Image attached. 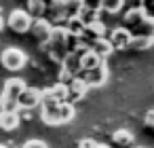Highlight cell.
I'll list each match as a JSON object with an SVG mask.
<instances>
[{"label":"cell","mask_w":154,"mask_h":148,"mask_svg":"<svg viewBox=\"0 0 154 148\" xmlns=\"http://www.w3.org/2000/svg\"><path fill=\"white\" fill-rule=\"evenodd\" d=\"M76 116V110L72 104H55V106H49V108H40V118L47 123V125H66L70 123L72 118Z\"/></svg>","instance_id":"6da1fadb"},{"label":"cell","mask_w":154,"mask_h":148,"mask_svg":"<svg viewBox=\"0 0 154 148\" xmlns=\"http://www.w3.org/2000/svg\"><path fill=\"white\" fill-rule=\"evenodd\" d=\"M23 89H26V83L21 78H9L2 87V93H0V110L17 112V97L21 95Z\"/></svg>","instance_id":"7a4b0ae2"},{"label":"cell","mask_w":154,"mask_h":148,"mask_svg":"<svg viewBox=\"0 0 154 148\" xmlns=\"http://www.w3.org/2000/svg\"><path fill=\"white\" fill-rule=\"evenodd\" d=\"M26 61H28L26 53H23L21 49H17V47L5 49V51H2V57H0V64H2L9 72H19V70L26 66Z\"/></svg>","instance_id":"3957f363"},{"label":"cell","mask_w":154,"mask_h":148,"mask_svg":"<svg viewBox=\"0 0 154 148\" xmlns=\"http://www.w3.org/2000/svg\"><path fill=\"white\" fill-rule=\"evenodd\" d=\"M5 26H9V28H11L13 32H17V34H23V32H30L32 19H30V15H28L23 9H15V11H11V15H9V19H7Z\"/></svg>","instance_id":"277c9868"},{"label":"cell","mask_w":154,"mask_h":148,"mask_svg":"<svg viewBox=\"0 0 154 148\" xmlns=\"http://www.w3.org/2000/svg\"><path fill=\"white\" fill-rule=\"evenodd\" d=\"M78 78H82L87 87H101V85L108 80V66H106V61H101L95 70L80 72V74H78Z\"/></svg>","instance_id":"5b68a950"},{"label":"cell","mask_w":154,"mask_h":148,"mask_svg":"<svg viewBox=\"0 0 154 148\" xmlns=\"http://www.w3.org/2000/svg\"><path fill=\"white\" fill-rule=\"evenodd\" d=\"M51 30H53V24H51L49 19H34L32 26H30L32 36H34L36 43H40L42 47L49 43V38H51Z\"/></svg>","instance_id":"8992f818"},{"label":"cell","mask_w":154,"mask_h":148,"mask_svg":"<svg viewBox=\"0 0 154 148\" xmlns=\"http://www.w3.org/2000/svg\"><path fill=\"white\" fill-rule=\"evenodd\" d=\"M131 38H133V34L129 32V30H125V28H114L112 30V34L108 36V43L112 45V49L116 51H122V49H129V43H131Z\"/></svg>","instance_id":"52a82bcc"},{"label":"cell","mask_w":154,"mask_h":148,"mask_svg":"<svg viewBox=\"0 0 154 148\" xmlns=\"http://www.w3.org/2000/svg\"><path fill=\"white\" fill-rule=\"evenodd\" d=\"M40 104V89H34V87H26L21 91V95L17 97V108H26V110H32Z\"/></svg>","instance_id":"ba28073f"},{"label":"cell","mask_w":154,"mask_h":148,"mask_svg":"<svg viewBox=\"0 0 154 148\" xmlns=\"http://www.w3.org/2000/svg\"><path fill=\"white\" fill-rule=\"evenodd\" d=\"M66 87H68V104L82 99V97L87 95V91H89V87L85 85V80H82V78H78V76H74Z\"/></svg>","instance_id":"9c48e42d"},{"label":"cell","mask_w":154,"mask_h":148,"mask_svg":"<svg viewBox=\"0 0 154 148\" xmlns=\"http://www.w3.org/2000/svg\"><path fill=\"white\" fill-rule=\"evenodd\" d=\"M82 36H85V40L89 43H93V40H101V38H106V24L99 19V21H93V24H87L85 26V30H82Z\"/></svg>","instance_id":"30bf717a"},{"label":"cell","mask_w":154,"mask_h":148,"mask_svg":"<svg viewBox=\"0 0 154 148\" xmlns=\"http://www.w3.org/2000/svg\"><path fill=\"white\" fill-rule=\"evenodd\" d=\"M89 51L95 55V57H99L101 61H106V57H110L112 55V45L108 43V38H101V40H93V43H89Z\"/></svg>","instance_id":"8fae6325"},{"label":"cell","mask_w":154,"mask_h":148,"mask_svg":"<svg viewBox=\"0 0 154 148\" xmlns=\"http://www.w3.org/2000/svg\"><path fill=\"white\" fill-rule=\"evenodd\" d=\"M19 127V112H7L0 110V129L5 131H13Z\"/></svg>","instance_id":"7c38bea8"},{"label":"cell","mask_w":154,"mask_h":148,"mask_svg":"<svg viewBox=\"0 0 154 148\" xmlns=\"http://www.w3.org/2000/svg\"><path fill=\"white\" fill-rule=\"evenodd\" d=\"M23 11L30 15V19H32V21H34V19H42V13L47 11V5L42 2V0H30L28 7H26Z\"/></svg>","instance_id":"4fadbf2b"},{"label":"cell","mask_w":154,"mask_h":148,"mask_svg":"<svg viewBox=\"0 0 154 148\" xmlns=\"http://www.w3.org/2000/svg\"><path fill=\"white\" fill-rule=\"evenodd\" d=\"M47 91H49V95H51L57 104H66V102H68V87H66V85L55 83V85H53V87H49Z\"/></svg>","instance_id":"5bb4252c"},{"label":"cell","mask_w":154,"mask_h":148,"mask_svg":"<svg viewBox=\"0 0 154 148\" xmlns=\"http://www.w3.org/2000/svg\"><path fill=\"white\" fill-rule=\"evenodd\" d=\"M154 45V36H133L131 43H129V49H135V51H146Z\"/></svg>","instance_id":"9a60e30c"},{"label":"cell","mask_w":154,"mask_h":148,"mask_svg":"<svg viewBox=\"0 0 154 148\" xmlns=\"http://www.w3.org/2000/svg\"><path fill=\"white\" fill-rule=\"evenodd\" d=\"M112 142L118 144V146H129V144L133 142V133H131L129 129H116V131L112 133Z\"/></svg>","instance_id":"2e32d148"},{"label":"cell","mask_w":154,"mask_h":148,"mask_svg":"<svg viewBox=\"0 0 154 148\" xmlns=\"http://www.w3.org/2000/svg\"><path fill=\"white\" fill-rule=\"evenodd\" d=\"M125 7V0H114V2H99V13H118L120 9Z\"/></svg>","instance_id":"e0dca14e"},{"label":"cell","mask_w":154,"mask_h":148,"mask_svg":"<svg viewBox=\"0 0 154 148\" xmlns=\"http://www.w3.org/2000/svg\"><path fill=\"white\" fill-rule=\"evenodd\" d=\"M21 148H49V146H47L42 140H28Z\"/></svg>","instance_id":"ac0fdd59"},{"label":"cell","mask_w":154,"mask_h":148,"mask_svg":"<svg viewBox=\"0 0 154 148\" xmlns=\"http://www.w3.org/2000/svg\"><path fill=\"white\" fill-rule=\"evenodd\" d=\"M99 144L95 142V140H91V137H85V140H80L78 142V148H97Z\"/></svg>","instance_id":"d6986e66"},{"label":"cell","mask_w":154,"mask_h":148,"mask_svg":"<svg viewBox=\"0 0 154 148\" xmlns=\"http://www.w3.org/2000/svg\"><path fill=\"white\" fill-rule=\"evenodd\" d=\"M152 116H154V112L150 110V112L146 114V127H152Z\"/></svg>","instance_id":"ffe728a7"},{"label":"cell","mask_w":154,"mask_h":148,"mask_svg":"<svg viewBox=\"0 0 154 148\" xmlns=\"http://www.w3.org/2000/svg\"><path fill=\"white\" fill-rule=\"evenodd\" d=\"M5 30V19H2V15H0V32Z\"/></svg>","instance_id":"44dd1931"},{"label":"cell","mask_w":154,"mask_h":148,"mask_svg":"<svg viewBox=\"0 0 154 148\" xmlns=\"http://www.w3.org/2000/svg\"><path fill=\"white\" fill-rule=\"evenodd\" d=\"M0 148H9V146H5V144H0Z\"/></svg>","instance_id":"7402d4cb"},{"label":"cell","mask_w":154,"mask_h":148,"mask_svg":"<svg viewBox=\"0 0 154 148\" xmlns=\"http://www.w3.org/2000/svg\"><path fill=\"white\" fill-rule=\"evenodd\" d=\"M97 148H108V146H101V144H99V146H97Z\"/></svg>","instance_id":"603a6c76"},{"label":"cell","mask_w":154,"mask_h":148,"mask_svg":"<svg viewBox=\"0 0 154 148\" xmlns=\"http://www.w3.org/2000/svg\"><path fill=\"white\" fill-rule=\"evenodd\" d=\"M137 148H141V146H137Z\"/></svg>","instance_id":"cb8c5ba5"}]
</instances>
